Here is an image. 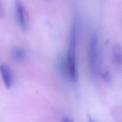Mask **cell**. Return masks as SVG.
<instances>
[{
	"instance_id": "cell-2",
	"label": "cell",
	"mask_w": 122,
	"mask_h": 122,
	"mask_svg": "<svg viewBox=\"0 0 122 122\" xmlns=\"http://www.w3.org/2000/svg\"><path fill=\"white\" fill-rule=\"evenodd\" d=\"M98 45V38L96 36H94L91 41L88 52L89 66L92 74H95L97 71Z\"/></svg>"
},
{
	"instance_id": "cell-7",
	"label": "cell",
	"mask_w": 122,
	"mask_h": 122,
	"mask_svg": "<svg viewBox=\"0 0 122 122\" xmlns=\"http://www.w3.org/2000/svg\"><path fill=\"white\" fill-rule=\"evenodd\" d=\"M100 75L106 82L110 83L112 81V77L109 70H105L102 71L100 72Z\"/></svg>"
},
{
	"instance_id": "cell-6",
	"label": "cell",
	"mask_w": 122,
	"mask_h": 122,
	"mask_svg": "<svg viewBox=\"0 0 122 122\" xmlns=\"http://www.w3.org/2000/svg\"><path fill=\"white\" fill-rule=\"evenodd\" d=\"M12 58L17 61H22L25 56V52L23 49L20 47H15L11 51Z\"/></svg>"
},
{
	"instance_id": "cell-5",
	"label": "cell",
	"mask_w": 122,
	"mask_h": 122,
	"mask_svg": "<svg viewBox=\"0 0 122 122\" xmlns=\"http://www.w3.org/2000/svg\"><path fill=\"white\" fill-rule=\"evenodd\" d=\"M0 70L3 83L6 87L9 89L11 87L13 82V78L12 71L10 68L5 64H1Z\"/></svg>"
},
{
	"instance_id": "cell-1",
	"label": "cell",
	"mask_w": 122,
	"mask_h": 122,
	"mask_svg": "<svg viewBox=\"0 0 122 122\" xmlns=\"http://www.w3.org/2000/svg\"><path fill=\"white\" fill-rule=\"evenodd\" d=\"M76 22L73 20L70 30L69 44L65 61L66 72L71 81L76 82L78 79V71L76 62Z\"/></svg>"
},
{
	"instance_id": "cell-9",
	"label": "cell",
	"mask_w": 122,
	"mask_h": 122,
	"mask_svg": "<svg viewBox=\"0 0 122 122\" xmlns=\"http://www.w3.org/2000/svg\"><path fill=\"white\" fill-rule=\"evenodd\" d=\"M0 17L1 18L2 16H3V14H4V12L3 11V10H2V4H1L0 5Z\"/></svg>"
},
{
	"instance_id": "cell-10",
	"label": "cell",
	"mask_w": 122,
	"mask_h": 122,
	"mask_svg": "<svg viewBox=\"0 0 122 122\" xmlns=\"http://www.w3.org/2000/svg\"><path fill=\"white\" fill-rule=\"evenodd\" d=\"M89 122H94V121H92V120H90Z\"/></svg>"
},
{
	"instance_id": "cell-3",
	"label": "cell",
	"mask_w": 122,
	"mask_h": 122,
	"mask_svg": "<svg viewBox=\"0 0 122 122\" xmlns=\"http://www.w3.org/2000/svg\"><path fill=\"white\" fill-rule=\"evenodd\" d=\"M15 7L19 24L23 31L28 29V21L24 6L20 0H15Z\"/></svg>"
},
{
	"instance_id": "cell-4",
	"label": "cell",
	"mask_w": 122,
	"mask_h": 122,
	"mask_svg": "<svg viewBox=\"0 0 122 122\" xmlns=\"http://www.w3.org/2000/svg\"><path fill=\"white\" fill-rule=\"evenodd\" d=\"M112 56L114 65L117 68L122 67V45L115 43L113 45Z\"/></svg>"
},
{
	"instance_id": "cell-8",
	"label": "cell",
	"mask_w": 122,
	"mask_h": 122,
	"mask_svg": "<svg viewBox=\"0 0 122 122\" xmlns=\"http://www.w3.org/2000/svg\"><path fill=\"white\" fill-rule=\"evenodd\" d=\"M62 122H74L70 118L64 117L62 119Z\"/></svg>"
}]
</instances>
